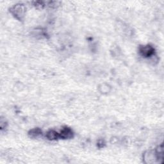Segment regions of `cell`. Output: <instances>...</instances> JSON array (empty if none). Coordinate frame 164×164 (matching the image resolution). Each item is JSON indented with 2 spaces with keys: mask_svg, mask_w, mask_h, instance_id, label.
Instances as JSON below:
<instances>
[{
  "mask_svg": "<svg viewBox=\"0 0 164 164\" xmlns=\"http://www.w3.org/2000/svg\"><path fill=\"white\" fill-rule=\"evenodd\" d=\"M12 12L15 17L18 19H20L24 15V8L20 5H15L12 9Z\"/></svg>",
  "mask_w": 164,
  "mask_h": 164,
  "instance_id": "obj_1",
  "label": "cell"
},
{
  "mask_svg": "<svg viewBox=\"0 0 164 164\" xmlns=\"http://www.w3.org/2000/svg\"><path fill=\"white\" fill-rule=\"evenodd\" d=\"M154 49L150 46H143L140 49V53L144 56H149L151 55L153 53Z\"/></svg>",
  "mask_w": 164,
  "mask_h": 164,
  "instance_id": "obj_2",
  "label": "cell"
},
{
  "mask_svg": "<svg viewBox=\"0 0 164 164\" xmlns=\"http://www.w3.org/2000/svg\"><path fill=\"white\" fill-rule=\"evenodd\" d=\"M73 131H72L69 128H64L61 131L60 133L59 134V137L62 138H70L73 137Z\"/></svg>",
  "mask_w": 164,
  "mask_h": 164,
  "instance_id": "obj_3",
  "label": "cell"
},
{
  "mask_svg": "<svg viewBox=\"0 0 164 164\" xmlns=\"http://www.w3.org/2000/svg\"><path fill=\"white\" fill-rule=\"evenodd\" d=\"M47 137L50 140H55L56 139V138H59V133H58L57 132H56L55 131L51 130L48 132Z\"/></svg>",
  "mask_w": 164,
  "mask_h": 164,
  "instance_id": "obj_4",
  "label": "cell"
},
{
  "mask_svg": "<svg viewBox=\"0 0 164 164\" xmlns=\"http://www.w3.org/2000/svg\"><path fill=\"white\" fill-rule=\"evenodd\" d=\"M41 133V131L39 129H34L30 131V135L33 137H37Z\"/></svg>",
  "mask_w": 164,
  "mask_h": 164,
  "instance_id": "obj_5",
  "label": "cell"
}]
</instances>
